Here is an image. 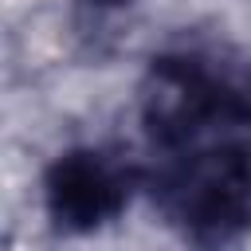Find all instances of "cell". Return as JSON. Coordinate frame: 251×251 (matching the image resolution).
I'll list each match as a JSON object with an SVG mask.
<instances>
[{
	"instance_id": "6da1fadb",
	"label": "cell",
	"mask_w": 251,
	"mask_h": 251,
	"mask_svg": "<svg viewBox=\"0 0 251 251\" xmlns=\"http://www.w3.org/2000/svg\"><path fill=\"white\" fill-rule=\"evenodd\" d=\"M161 208L200 247H224L251 220V157L235 141L173 149L157 180Z\"/></svg>"
},
{
	"instance_id": "7a4b0ae2",
	"label": "cell",
	"mask_w": 251,
	"mask_h": 251,
	"mask_svg": "<svg viewBox=\"0 0 251 251\" xmlns=\"http://www.w3.org/2000/svg\"><path fill=\"white\" fill-rule=\"evenodd\" d=\"M235 86L200 55H161L153 59L141 86V122L153 145L188 149L212 129L235 122Z\"/></svg>"
},
{
	"instance_id": "3957f363",
	"label": "cell",
	"mask_w": 251,
	"mask_h": 251,
	"mask_svg": "<svg viewBox=\"0 0 251 251\" xmlns=\"http://www.w3.org/2000/svg\"><path fill=\"white\" fill-rule=\"evenodd\" d=\"M43 196L63 231H94L126 208L129 169L102 149H71L51 165Z\"/></svg>"
},
{
	"instance_id": "277c9868",
	"label": "cell",
	"mask_w": 251,
	"mask_h": 251,
	"mask_svg": "<svg viewBox=\"0 0 251 251\" xmlns=\"http://www.w3.org/2000/svg\"><path fill=\"white\" fill-rule=\"evenodd\" d=\"M98 4H126V0H98Z\"/></svg>"
}]
</instances>
